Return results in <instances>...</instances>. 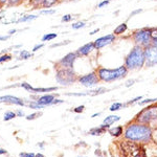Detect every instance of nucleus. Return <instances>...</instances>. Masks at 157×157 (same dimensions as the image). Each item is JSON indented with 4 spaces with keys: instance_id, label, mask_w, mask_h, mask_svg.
Returning <instances> with one entry per match:
<instances>
[{
    "instance_id": "obj_1",
    "label": "nucleus",
    "mask_w": 157,
    "mask_h": 157,
    "mask_svg": "<svg viewBox=\"0 0 157 157\" xmlns=\"http://www.w3.org/2000/svg\"><path fill=\"white\" fill-rule=\"evenodd\" d=\"M153 131L149 125L138 121L131 123L126 127L124 132V138L139 144H147L152 140Z\"/></svg>"
},
{
    "instance_id": "obj_2",
    "label": "nucleus",
    "mask_w": 157,
    "mask_h": 157,
    "mask_svg": "<svg viewBox=\"0 0 157 157\" xmlns=\"http://www.w3.org/2000/svg\"><path fill=\"white\" fill-rule=\"evenodd\" d=\"M145 47L135 44L129 52V54L126 56L124 65L128 68V70H136L145 67Z\"/></svg>"
},
{
    "instance_id": "obj_3",
    "label": "nucleus",
    "mask_w": 157,
    "mask_h": 157,
    "mask_svg": "<svg viewBox=\"0 0 157 157\" xmlns=\"http://www.w3.org/2000/svg\"><path fill=\"white\" fill-rule=\"evenodd\" d=\"M98 75L100 78L101 81L106 83L114 82V81L121 80V78H125L128 75V68L125 65H121V66L114 68V69H109V68L105 67H100L97 70Z\"/></svg>"
},
{
    "instance_id": "obj_4",
    "label": "nucleus",
    "mask_w": 157,
    "mask_h": 157,
    "mask_svg": "<svg viewBox=\"0 0 157 157\" xmlns=\"http://www.w3.org/2000/svg\"><path fill=\"white\" fill-rule=\"evenodd\" d=\"M120 150L124 157H147L146 150L141 144L128 139L121 141Z\"/></svg>"
},
{
    "instance_id": "obj_5",
    "label": "nucleus",
    "mask_w": 157,
    "mask_h": 157,
    "mask_svg": "<svg viewBox=\"0 0 157 157\" xmlns=\"http://www.w3.org/2000/svg\"><path fill=\"white\" fill-rule=\"evenodd\" d=\"M135 121L146 124V125L149 126H150V124L154 123V121H157V105H151L146 107L145 109H143L136 115Z\"/></svg>"
},
{
    "instance_id": "obj_6",
    "label": "nucleus",
    "mask_w": 157,
    "mask_h": 157,
    "mask_svg": "<svg viewBox=\"0 0 157 157\" xmlns=\"http://www.w3.org/2000/svg\"><path fill=\"white\" fill-rule=\"evenodd\" d=\"M78 75L70 68H58L56 73V80L61 85H70L78 81Z\"/></svg>"
},
{
    "instance_id": "obj_7",
    "label": "nucleus",
    "mask_w": 157,
    "mask_h": 157,
    "mask_svg": "<svg viewBox=\"0 0 157 157\" xmlns=\"http://www.w3.org/2000/svg\"><path fill=\"white\" fill-rule=\"evenodd\" d=\"M132 39L136 45H140L146 47L152 44V40L150 36V27H143V29H136L132 34Z\"/></svg>"
},
{
    "instance_id": "obj_8",
    "label": "nucleus",
    "mask_w": 157,
    "mask_h": 157,
    "mask_svg": "<svg viewBox=\"0 0 157 157\" xmlns=\"http://www.w3.org/2000/svg\"><path fill=\"white\" fill-rule=\"evenodd\" d=\"M145 58L146 64L145 66L150 68L157 65V46L153 43L145 47Z\"/></svg>"
},
{
    "instance_id": "obj_9",
    "label": "nucleus",
    "mask_w": 157,
    "mask_h": 157,
    "mask_svg": "<svg viewBox=\"0 0 157 157\" xmlns=\"http://www.w3.org/2000/svg\"><path fill=\"white\" fill-rule=\"evenodd\" d=\"M100 78L98 75V71H92L85 75H81L78 78V82L85 87H93L100 83Z\"/></svg>"
},
{
    "instance_id": "obj_10",
    "label": "nucleus",
    "mask_w": 157,
    "mask_h": 157,
    "mask_svg": "<svg viewBox=\"0 0 157 157\" xmlns=\"http://www.w3.org/2000/svg\"><path fill=\"white\" fill-rule=\"evenodd\" d=\"M77 59L78 56L75 52H69L57 63L58 68H70V69H73V65H75V62Z\"/></svg>"
},
{
    "instance_id": "obj_11",
    "label": "nucleus",
    "mask_w": 157,
    "mask_h": 157,
    "mask_svg": "<svg viewBox=\"0 0 157 157\" xmlns=\"http://www.w3.org/2000/svg\"><path fill=\"white\" fill-rule=\"evenodd\" d=\"M115 39H116V36L114 34H109V35H106V36L98 38L94 41L95 49H101V48H103V47L107 46V45H110L111 43L115 41Z\"/></svg>"
},
{
    "instance_id": "obj_12",
    "label": "nucleus",
    "mask_w": 157,
    "mask_h": 157,
    "mask_svg": "<svg viewBox=\"0 0 157 157\" xmlns=\"http://www.w3.org/2000/svg\"><path fill=\"white\" fill-rule=\"evenodd\" d=\"M94 49H95L94 42H89V43H86V44H84L83 46H81L80 48H78V50L75 52V54H77L78 58L86 57V56H88L90 52H92V50H94Z\"/></svg>"
},
{
    "instance_id": "obj_13",
    "label": "nucleus",
    "mask_w": 157,
    "mask_h": 157,
    "mask_svg": "<svg viewBox=\"0 0 157 157\" xmlns=\"http://www.w3.org/2000/svg\"><path fill=\"white\" fill-rule=\"evenodd\" d=\"M0 102L1 103H6V104H12V105H17V106H24L25 103L21 98L14 97V95H2L0 97Z\"/></svg>"
},
{
    "instance_id": "obj_14",
    "label": "nucleus",
    "mask_w": 157,
    "mask_h": 157,
    "mask_svg": "<svg viewBox=\"0 0 157 157\" xmlns=\"http://www.w3.org/2000/svg\"><path fill=\"white\" fill-rule=\"evenodd\" d=\"M107 89L104 87H100L98 89H94V90H90V91H87V92H84V93H68L67 95L69 97H86V95H98V94H103L105 93Z\"/></svg>"
},
{
    "instance_id": "obj_15",
    "label": "nucleus",
    "mask_w": 157,
    "mask_h": 157,
    "mask_svg": "<svg viewBox=\"0 0 157 157\" xmlns=\"http://www.w3.org/2000/svg\"><path fill=\"white\" fill-rule=\"evenodd\" d=\"M55 100H56L55 94H44V95H42V97L38 98L36 102L39 104V105H42V106H44V107H46V106L52 105Z\"/></svg>"
},
{
    "instance_id": "obj_16",
    "label": "nucleus",
    "mask_w": 157,
    "mask_h": 157,
    "mask_svg": "<svg viewBox=\"0 0 157 157\" xmlns=\"http://www.w3.org/2000/svg\"><path fill=\"white\" fill-rule=\"evenodd\" d=\"M109 134H111V136L113 137H118L121 134H124V128L121 126H116L114 128H109L108 129Z\"/></svg>"
},
{
    "instance_id": "obj_17",
    "label": "nucleus",
    "mask_w": 157,
    "mask_h": 157,
    "mask_svg": "<svg viewBox=\"0 0 157 157\" xmlns=\"http://www.w3.org/2000/svg\"><path fill=\"white\" fill-rule=\"evenodd\" d=\"M105 132H107V130H106L105 128H103L102 126H98V127L92 128L89 130V134L90 135H93V136H100Z\"/></svg>"
},
{
    "instance_id": "obj_18",
    "label": "nucleus",
    "mask_w": 157,
    "mask_h": 157,
    "mask_svg": "<svg viewBox=\"0 0 157 157\" xmlns=\"http://www.w3.org/2000/svg\"><path fill=\"white\" fill-rule=\"evenodd\" d=\"M120 120H121V116H118V115H109L105 118V120H104L103 124L108 125V126H111V125H113L115 121H118Z\"/></svg>"
},
{
    "instance_id": "obj_19",
    "label": "nucleus",
    "mask_w": 157,
    "mask_h": 157,
    "mask_svg": "<svg viewBox=\"0 0 157 157\" xmlns=\"http://www.w3.org/2000/svg\"><path fill=\"white\" fill-rule=\"evenodd\" d=\"M127 29H128L127 23H121V24L117 25V26L115 27V29H114V32H113V34H114L115 36H120V35H123L124 33H125Z\"/></svg>"
},
{
    "instance_id": "obj_20",
    "label": "nucleus",
    "mask_w": 157,
    "mask_h": 157,
    "mask_svg": "<svg viewBox=\"0 0 157 157\" xmlns=\"http://www.w3.org/2000/svg\"><path fill=\"white\" fill-rule=\"evenodd\" d=\"M58 88L57 87H49V88H42V87H38L34 88L32 92L34 93H42V92H52V91H56Z\"/></svg>"
},
{
    "instance_id": "obj_21",
    "label": "nucleus",
    "mask_w": 157,
    "mask_h": 157,
    "mask_svg": "<svg viewBox=\"0 0 157 157\" xmlns=\"http://www.w3.org/2000/svg\"><path fill=\"white\" fill-rule=\"evenodd\" d=\"M58 1H59V0H43L41 6L44 7V9H49V7H52V6H55Z\"/></svg>"
},
{
    "instance_id": "obj_22",
    "label": "nucleus",
    "mask_w": 157,
    "mask_h": 157,
    "mask_svg": "<svg viewBox=\"0 0 157 157\" xmlns=\"http://www.w3.org/2000/svg\"><path fill=\"white\" fill-rule=\"evenodd\" d=\"M121 108H125V106H124L123 103H120V102H116V103H113L112 105H111V107L109 110L112 111V112H114V111H118L121 110Z\"/></svg>"
},
{
    "instance_id": "obj_23",
    "label": "nucleus",
    "mask_w": 157,
    "mask_h": 157,
    "mask_svg": "<svg viewBox=\"0 0 157 157\" xmlns=\"http://www.w3.org/2000/svg\"><path fill=\"white\" fill-rule=\"evenodd\" d=\"M38 16L37 15H26V16L21 17L17 22H26V21H32V20L37 19Z\"/></svg>"
},
{
    "instance_id": "obj_24",
    "label": "nucleus",
    "mask_w": 157,
    "mask_h": 157,
    "mask_svg": "<svg viewBox=\"0 0 157 157\" xmlns=\"http://www.w3.org/2000/svg\"><path fill=\"white\" fill-rule=\"evenodd\" d=\"M57 37H58V35H57V34H54V33H52V34H45L44 36L42 37V41H43V42L52 41V40L56 39Z\"/></svg>"
},
{
    "instance_id": "obj_25",
    "label": "nucleus",
    "mask_w": 157,
    "mask_h": 157,
    "mask_svg": "<svg viewBox=\"0 0 157 157\" xmlns=\"http://www.w3.org/2000/svg\"><path fill=\"white\" fill-rule=\"evenodd\" d=\"M32 57H33V55L27 52V50H21V52H20V57H19L20 60H27Z\"/></svg>"
},
{
    "instance_id": "obj_26",
    "label": "nucleus",
    "mask_w": 157,
    "mask_h": 157,
    "mask_svg": "<svg viewBox=\"0 0 157 157\" xmlns=\"http://www.w3.org/2000/svg\"><path fill=\"white\" fill-rule=\"evenodd\" d=\"M150 36L152 43L157 40V27H150Z\"/></svg>"
},
{
    "instance_id": "obj_27",
    "label": "nucleus",
    "mask_w": 157,
    "mask_h": 157,
    "mask_svg": "<svg viewBox=\"0 0 157 157\" xmlns=\"http://www.w3.org/2000/svg\"><path fill=\"white\" fill-rule=\"evenodd\" d=\"M157 102V98H146L144 101H139L138 105L144 106V105H149V104H153Z\"/></svg>"
},
{
    "instance_id": "obj_28",
    "label": "nucleus",
    "mask_w": 157,
    "mask_h": 157,
    "mask_svg": "<svg viewBox=\"0 0 157 157\" xmlns=\"http://www.w3.org/2000/svg\"><path fill=\"white\" fill-rule=\"evenodd\" d=\"M16 113L13 112V111H7V112H6V114H4V117H3V121H11L13 120V118L16 117Z\"/></svg>"
},
{
    "instance_id": "obj_29",
    "label": "nucleus",
    "mask_w": 157,
    "mask_h": 157,
    "mask_svg": "<svg viewBox=\"0 0 157 157\" xmlns=\"http://www.w3.org/2000/svg\"><path fill=\"white\" fill-rule=\"evenodd\" d=\"M143 100V97H136V98H132V100H130L129 102H127L126 104H124V106L125 107H128V106H130V105H133V104H135V103H138V101H141Z\"/></svg>"
},
{
    "instance_id": "obj_30",
    "label": "nucleus",
    "mask_w": 157,
    "mask_h": 157,
    "mask_svg": "<svg viewBox=\"0 0 157 157\" xmlns=\"http://www.w3.org/2000/svg\"><path fill=\"white\" fill-rule=\"evenodd\" d=\"M86 25L85 22H83V21H78V22H75V23H73L71 25V27L73 29H83Z\"/></svg>"
},
{
    "instance_id": "obj_31",
    "label": "nucleus",
    "mask_w": 157,
    "mask_h": 157,
    "mask_svg": "<svg viewBox=\"0 0 157 157\" xmlns=\"http://www.w3.org/2000/svg\"><path fill=\"white\" fill-rule=\"evenodd\" d=\"M10 60H12V55L6 54V55L1 56V57H0V64L4 62H7V61H10Z\"/></svg>"
},
{
    "instance_id": "obj_32",
    "label": "nucleus",
    "mask_w": 157,
    "mask_h": 157,
    "mask_svg": "<svg viewBox=\"0 0 157 157\" xmlns=\"http://www.w3.org/2000/svg\"><path fill=\"white\" fill-rule=\"evenodd\" d=\"M29 107L33 108V109H43V108H44V106L39 105V104H38L36 101H34V102H32L30 104H29Z\"/></svg>"
},
{
    "instance_id": "obj_33",
    "label": "nucleus",
    "mask_w": 157,
    "mask_h": 157,
    "mask_svg": "<svg viewBox=\"0 0 157 157\" xmlns=\"http://www.w3.org/2000/svg\"><path fill=\"white\" fill-rule=\"evenodd\" d=\"M20 86H21L22 88H24L25 90H27V91H33V89H34V87H33L30 84H29V83H26V82L21 83Z\"/></svg>"
},
{
    "instance_id": "obj_34",
    "label": "nucleus",
    "mask_w": 157,
    "mask_h": 157,
    "mask_svg": "<svg viewBox=\"0 0 157 157\" xmlns=\"http://www.w3.org/2000/svg\"><path fill=\"white\" fill-rule=\"evenodd\" d=\"M70 43V40H65V41H63V42H61V43H56V44H52V48H55V47H60V46H63V45H67V44H69Z\"/></svg>"
},
{
    "instance_id": "obj_35",
    "label": "nucleus",
    "mask_w": 157,
    "mask_h": 157,
    "mask_svg": "<svg viewBox=\"0 0 157 157\" xmlns=\"http://www.w3.org/2000/svg\"><path fill=\"white\" fill-rule=\"evenodd\" d=\"M42 115L41 112H36V113H33V114H29L26 116V120L27 121H32V120H35V118H37L38 116Z\"/></svg>"
},
{
    "instance_id": "obj_36",
    "label": "nucleus",
    "mask_w": 157,
    "mask_h": 157,
    "mask_svg": "<svg viewBox=\"0 0 157 157\" xmlns=\"http://www.w3.org/2000/svg\"><path fill=\"white\" fill-rule=\"evenodd\" d=\"M56 13L55 10H43V11H40V15H54Z\"/></svg>"
},
{
    "instance_id": "obj_37",
    "label": "nucleus",
    "mask_w": 157,
    "mask_h": 157,
    "mask_svg": "<svg viewBox=\"0 0 157 157\" xmlns=\"http://www.w3.org/2000/svg\"><path fill=\"white\" fill-rule=\"evenodd\" d=\"M22 2V0H9V2H7V4L11 6H18Z\"/></svg>"
},
{
    "instance_id": "obj_38",
    "label": "nucleus",
    "mask_w": 157,
    "mask_h": 157,
    "mask_svg": "<svg viewBox=\"0 0 157 157\" xmlns=\"http://www.w3.org/2000/svg\"><path fill=\"white\" fill-rule=\"evenodd\" d=\"M29 2H30V4H32V6H41V4H42L43 0H29Z\"/></svg>"
},
{
    "instance_id": "obj_39",
    "label": "nucleus",
    "mask_w": 157,
    "mask_h": 157,
    "mask_svg": "<svg viewBox=\"0 0 157 157\" xmlns=\"http://www.w3.org/2000/svg\"><path fill=\"white\" fill-rule=\"evenodd\" d=\"M71 20H72V16L69 14L64 15V16L62 17V22H69V21H71Z\"/></svg>"
},
{
    "instance_id": "obj_40",
    "label": "nucleus",
    "mask_w": 157,
    "mask_h": 157,
    "mask_svg": "<svg viewBox=\"0 0 157 157\" xmlns=\"http://www.w3.org/2000/svg\"><path fill=\"white\" fill-rule=\"evenodd\" d=\"M84 109H85V106L84 105L78 106V107H75V109H73V112H75V113H82L83 111H84Z\"/></svg>"
},
{
    "instance_id": "obj_41",
    "label": "nucleus",
    "mask_w": 157,
    "mask_h": 157,
    "mask_svg": "<svg viewBox=\"0 0 157 157\" xmlns=\"http://www.w3.org/2000/svg\"><path fill=\"white\" fill-rule=\"evenodd\" d=\"M19 156L20 157H35L36 154L35 153H20Z\"/></svg>"
},
{
    "instance_id": "obj_42",
    "label": "nucleus",
    "mask_w": 157,
    "mask_h": 157,
    "mask_svg": "<svg viewBox=\"0 0 157 157\" xmlns=\"http://www.w3.org/2000/svg\"><path fill=\"white\" fill-rule=\"evenodd\" d=\"M110 3V0H104V1H102L101 3H98V9H102V7H104L105 6H107V4Z\"/></svg>"
},
{
    "instance_id": "obj_43",
    "label": "nucleus",
    "mask_w": 157,
    "mask_h": 157,
    "mask_svg": "<svg viewBox=\"0 0 157 157\" xmlns=\"http://www.w3.org/2000/svg\"><path fill=\"white\" fill-rule=\"evenodd\" d=\"M43 46H44V43H41V44H37V45H35L34 48H33V52H37V50L41 49Z\"/></svg>"
},
{
    "instance_id": "obj_44",
    "label": "nucleus",
    "mask_w": 157,
    "mask_h": 157,
    "mask_svg": "<svg viewBox=\"0 0 157 157\" xmlns=\"http://www.w3.org/2000/svg\"><path fill=\"white\" fill-rule=\"evenodd\" d=\"M134 83H135V80H132V78H131V80H129V81H127V82H126L125 86L127 88H129V87H131L132 85H134Z\"/></svg>"
},
{
    "instance_id": "obj_45",
    "label": "nucleus",
    "mask_w": 157,
    "mask_h": 157,
    "mask_svg": "<svg viewBox=\"0 0 157 157\" xmlns=\"http://www.w3.org/2000/svg\"><path fill=\"white\" fill-rule=\"evenodd\" d=\"M139 13H143V10L141 9H138V10H136V11H133L132 13L130 14V17H133V16H135V15H137L139 14Z\"/></svg>"
},
{
    "instance_id": "obj_46",
    "label": "nucleus",
    "mask_w": 157,
    "mask_h": 157,
    "mask_svg": "<svg viewBox=\"0 0 157 157\" xmlns=\"http://www.w3.org/2000/svg\"><path fill=\"white\" fill-rule=\"evenodd\" d=\"M7 2H9V0H0V7H2L3 6H6Z\"/></svg>"
},
{
    "instance_id": "obj_47",
    "label": "nucleus",
    "mask_w": 157,
    "mask_h": 157,
    "mask_svg": "<svg viewBox=\"0 0 157 157\" xmlns=\"http://www.w3.org/2000/svg\"><path fill=\"white\" fill-rule=\"evenodd\" d=\"M16 115L17 116H20V117H21V116H24V112H23V111H21V110H18L16 112Z\"/></svg>"
},
{
    "instance_id": "obj_48",
    "label": "nucleus",
    "mask_w": 157,
    "mask_h": 157,
    "mask_svg": "<svg viewBox=\"0 0 157 157\" xmlns=\"http://www.w3.org/2000/svg\"><path fill=\"white\" fill-rule=\"evenodd\" d=\"M63 101L62 100H55L54 103H52V105H57V104H62Z\"/></svg>"
},
{
    "instance_id": "obj_49",
    "label": "nucleus",
    "mask_w": 157,
    "mask_h": 157,
    "mask_svg": "<svg viewBox=\"0 0 157 157\" xmlns=\"http://www.w3.org/2000/svg\"><path fill=\"white\" fill-rule=\"evenodd\" d=\"M9 39V36H4V37H0V41H6Z\"/></svg>"
},
{
    "instance_id": "obj_50",
    "label": "nucleus",
    "mask_w": 157,
    "mask_h": 157,
    "mask_svg": "<svg viewBox=\"0 0 157 157\" xmlns=\"http://www.w3.org/2000/svg\"><path fill=\"white\" fill-rule=\"evenodd\" d=\"M100 32V29H95L94 30H92V32H90V35H94L95 33H98Z\"/></svg>"
},
{
    "instance_id": "obj_51",
    "label": "nucleus",
    "mask_w": 157,
    "mask_h": 157,
    "mask_svg": "<svg viewBox=\"0 0 157 157\" xmlns=\"http://www.w3.org/2000/svg\"><path fill=\"white\" fill-rule=\"evenodd\" d=\"M3 154H6V150H4V149H0V155H3Z\"/></svg>"
},
{
    "instance_id": "obj_52",
    "label": "nucleus",
    "mask_w": 157,
    "mask_h": 157,
    "mask_svg": "<svg viewBox=\"0 0 157 157\" xmlns=\"http://www.w3.org/2000/svg\"><path fill=\"white\" fill-rule=\"evenodd\" d=\"M16 32H17L16 29H11V30L9 32V34H10V35H12V34H14V33H16Z\"/></svg>"
},
{
    "instance_id": "obj_53",
    "label": "nucleus",
    "mask_w": 157,
    "mask_h": 157,
    "mask_svg": "<svg viewBox=\"0 0 157 157\" xmlns=\"http://www.w3.org/2000/svg\"><path fill=\"white\" fill-rule=\"evenodd\" d=\"M101 113H94L93 115H91V117H97V116H100Z\"/></svg>"
},
{
    "instance_id": "obj_54",
    "label": "nucleus",
    "mask_w": 157,
    "mask_h": 157,
    "mask_svg": "<svg viewBox=\"0 0 157 157\" xmlns=\"http://www.w3.org/2000/svg\"><path fill=\"white\" fill-rule=\"evenodd\" d=\"M35 157H45L44 155H43V154H41V153H38V154H36V156Z\"/></svg>"
},
{
    "instance_id": "obj_55",
    "label": "nucleus",
    "mask_w": 157,
    "mask_h": 157,
    "mask_svg": "<svg viewBox=\"0 0 157 157\" xmlns=\"http://www.w3.org/2000/svg\"><path fill=\"white\" fill-rule=\"evenodd\" d=\"M95 155H97V156H100V155H101V150H97V151H95Z\"/></svg>"
},
{
    "instance_id": "obj_56",
    "label": "nucleus",
    "mask_w": 157,
    "mask_h": 157,
    "mask_svg": "<svg viewBox=\"0 0 157 157\" xmlns=\"http://www.w3.org/2000/svg\"><path fill=\"white\" fill-rule=\"evenodd\" d=\"M38 146H39L40 148H43V147H44V144H38Z\"/></svg>"
},
{
    "instance_id": "obj_57",
    "label": "nucleus",
    "mask_w": 157,
    "mask_h": 157,
    "mask_svg": "<svg viewBox=\"0 0 157 157\" xmlns=\"http://www.w3.org/2000/svg\"><path fill=\"white\" fill-rule=\"evenodd\" d=\"M153 44H154V45H156V46H157V40H156L155 42H153Z\"/></svg>"
},
{
    "instance_id": "obj_58",
    "label": "nucleus",
    "mask_w": 157,
    "mask_h": 157,
    "mask_svg": "<svg viewBox=\"0 0 157 157\" xmlns=\"http://www.w3.org/2000/svg\"><path fill=\"white\" fill-rule=\"evenodd\" d=\"M78 157H83V156H78Z\"/></svg>"
}]
</instances>
